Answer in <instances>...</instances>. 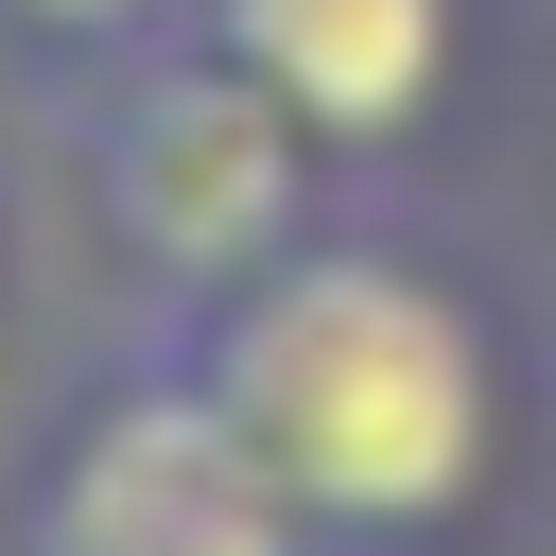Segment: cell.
Returning a JSON list of instances; mask_svg holds the SVG:
<instances>
[{
	"mask_svg": "<svg viewBox=\"0 0 556 556\" xmlns=\"http://www.w3.org/2000/svg\"><path fill=\"white\" fill-rule=\"evenodd\" d=\"M156 330L191 348V382L226 400V434L330 556H504L539 486L556 348L417 191H348L295 261Z\"/></svg>",
	"mask_w": 556,
	"mask_h": 556,
	"instance_id": "1",
	"label": "cell"
},
{
	"mask_svg": "<svg viewBox=\"0 0 556 556\" xmlns=\"http://www.w3.org/2000/svg\"><path fill=\"white\" fill-rule=\"evenodd\" d=\"M52 156H70V191H87L139 313H208V295H243L261 261H295L348 208L313 122L261 70H226L208 35H156V52L87 70V87H52Z\"/></svg>",
	"mask_w": 556,
	"mask_h": 556,
	"instance_id": "2",
	"label": "cell"
},
{
	"mask_svg": "<svg viewBox=\"0 0 556 556\" xmlns=\"http://www.w3.org/2000/svg\"><path fill=\"white\" fill-rule=\"evenodd\" d=\"M0 556H330L261 452L226 434V400L191 382V348L139 313L122 348H87L35 417V452L0 469Z\"/></svg>",
	"mask_w": 556,
	"mask_h": 556,
	"instance_id": "3",
	"label": "cell"
},
{
	"mask_svg": "<svg viewBox=\"0 0 556 556\" xmlns=\"http://www.w3.org/2000/svg\"><path fill=\"white\" fill-rule=\"evenodd\" d=\"M191 35L226 70H261L348 191H434L486 104L504 0H191Z\"/></svg>",
	"mask_w": 556,
	"mask_h": 556,
	"instance_id": "4",
	"label": "cell"
},
{
	"mask_svg": "<svg viewBox=\"0 0 556 556\" xmlns=\"http://www.w3.org/2000/svg\"><path fill=\"white\" fill-rule=\"evenodd\" d=\"M156 35H191V0H0V52L35 87H87V70L156 52Z\"/></svg>",
	"mask_w": 556,
	"mask_h": 556,
	"instance_id": "5",
	"label": "cell"
}]
</instances>
